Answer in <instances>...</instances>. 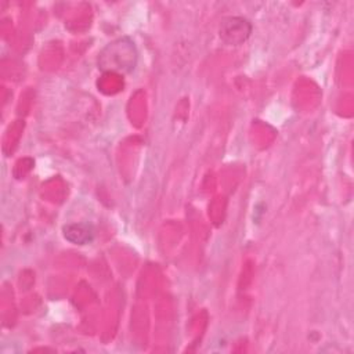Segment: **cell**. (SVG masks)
<instances>
[{
    "mask_svg": "<svg viewBox=\"0 0 354 354\" xmlns=\"http://www.w3.org/2000/svg\"><path fill=\"white\" fill-rule=\"evenodd\" d=\"M64 238L75 245H86L94 238V228L88 223L66 224L62 228Z\"/></svg>",
    "mask_w": 354,
    "mask_h": 354,
    "instance_id": "obj_3",
    "label": "cell"
},
{
    "mask_svg": "<svg viewBox=\"0 0 354 354\" xmlns=\"http://www.w3.org/2000/svg\"><path fill=\"white\" fill-rule=\"evenodd\" d=\"M137 50L129 37H119L108 43L98 55V68L105 72L129 73L137 64Z\"/></svg>",
    "mask_w": 354,
    "mask_h": 354,
    "instance_id": "obj_1",
    "label": "cell"
},
{
    "mask_svg": "<svg viewBox=\"0 0 354 354\" xmlns=\"http://www.w3.org/2000/svg\"><path fill=\"white\" fill-rule=\"evenodd\" d=\"M250 32L252 25L241 17L225 18L220 25V37L230 44H241L249 37Z\"/></svg>",
    "mask_w": 354,
    "mask_h": 354,
    "instance_id": "obj_2",
    "label": "cell"
}]
</instances>
